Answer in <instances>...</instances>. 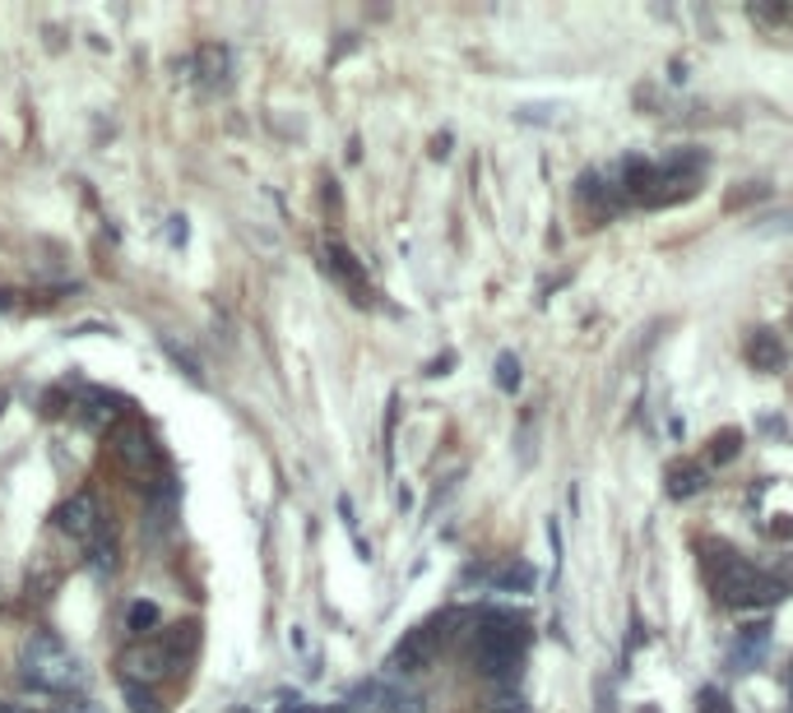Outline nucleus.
Segmentation results:
<instances>
[{"instance_id": "nucleus-19", "label": "nucleus", "mask_w": 793, "mask_h": 713, "mask_svg": "<svg viewBox=\"0 0 793 713\" xmlns=\"http://www.w3.org/2000/svg\"><path fill=\"white\" fill-rule=\"evenodd\" d=\"M33 713H51V709H33Z\"/></svg>"}, {"instance_id": "nucleus-10", "label": "nucleus", "mask_w": 793, "mask_h": 713, "mask_svg": "<svg viewBox=\"0 0 793 713\" xmlns=\"http://www.w3.org/2000/svg\"><path fill=\"white\" fill-rule=\"evenodd\" d=\"M385 713H428V700H422L418 690L390 686V696H385Z\"/></svg>"}, {"instance_id": "nucleus-7", "label": "nucleus", "mask_w": 793, "mask_h": 713, "mask_svg": "<svg viewBox=\"0 0 793 713\" xmlns=\"http://www.w3.org/2000/svg\"><path fill=\"white\" fill-rule=\"evenodd\" d=\"M747 356H751V362H757L761 371H780V366H784V348H780V339H775L770 329H757V334H751Z\"/></svg>"}, {"instance_id": "nucleus-5", "label": "nucleus", "mask_w": 793, "mask_h": 713, "mask_svg": "<svg viewBox=\"0 0 793 713\" xmlns=\"http://www.w3.org/2000/svg\"><path fill=\"white\" fill-rule=\"evenodd\" d=\"M56 528H61L70 542L89 547L93 538H98V528H103L98 496H93V491H74V496H70L61 510H56Z\"/></svg>"}, {"instance_id": "nucleus-13", "label": "nucleus", "mask_w": 793, "mask_h": 713, "mask_svg": "<svg viewBox=\"0 0 793 713\" xmlns=\"http://www.w3.org/2000/svg\"><path fill=\"white\" fill-rule=\"evenodd\" d=\"M738 441H743L738 431H720V435L710 441V459H714V464H728L733 454H738Z\"/></svg>"}, {"instance_id": "nucleus-16", "label": "nucleus", "mask_w": 793, "mask_h": 713, "mask_svg": "<svg viewBox=\"0 0 793 713\" xmlns=\"http://www.w3.org/2000/svg\"><path fill=\"white\" fill-rule=\"evenodd\" d=\"M488 713H529V709H525V700H520V696H497L488 704Z\"/></svg>"}, {"instance_id": "nucleus-6", "label": "nucleus", "mask_w": 793, "mask_h": 713, "mask_svg": "<svg viewBox=\"0 0 793 713\" xmlns=\"http://www.w3.org/2000/svg\"><path fill=\"white\" fill-rule=\"evenodd\" d=\"M534 584H538V574L525 561H506V565L488 570V588L492 593H534Z\"/></svg>"}, {"instance_id": "nucleus-11", "label": "nucleus", "mask_w": 793, "mask_h": 713, "mask_svg": "<svg viewBox=\"0 0 793 713\" xmlns=\"http://www.w3.org/2000/svg\"><path fill=\"white\" fill-rule=\"evenodd\" d=\"M149 626H159V607H153V603H130V611H126V630H130V635H144Z\"/></svg>"}, {"instance_id": "nucleus-18", "label": "nucleus", "mask_w": 793, "mask_h": 713, "mask_svg": "<svg viewBox=\"0 0 793 713\" xmlns=\"http://www.w3.org/2000/svg\"><path fill=\"white\" fill-rule=\"evenodd\" d=\"M789 696H793V671H789Z\"/></svg>"}, {"instance_id": "nucleus-14", "label": "nucleus", "mask_w": 793, "mask_h": 713, "mask_svg": "<svg viewBox=\"0 0 793 713\" xmlns=\"http://www.w3.org/2000/svg\"><path fill=\"white\" fill-rule=\"evenodd\" d=\"M497 381H501V389H520V362L511 352L497 356Z\"/></svg>"}, {"instance_id": "nucleus-2", "label": "nucleus", "mask_w": 793, "mask_h": 713, "mask_svg": "<svg viewBox=\"0 0 793 713\" xmlns=\"http://www.w3.org/2000/svg\"><path fill=\"white\" fill-rule=\"evenodd\" d=\"M780 584L761 574L757 565L738 561L733 551H720V565H714V598L724 607H766V603H780Z\"/></svg>"}, {"instance_id": "nucleus-20", "label": "nucleus", "mask_w": 793, "mask_h": 713, "mask_svg": "<svg viewBox=\"0 0 793 713\" xmlns=\"http://www.w3.org/2000/svg\"><path fill=\"white\" fill-rule=\"evenodd\" d=\"M789 713H793V709H789Z\"/></svg>"}, {"instance_id": "nucleus-15", "label": "nucleus", "mask_w": 793, "mask_h": 713, "mask_svg": "<svg viewBox=\"0 0 793 713\" xmlns=\"http://www.w3.org/2000/svg\"><path fill=\"white\" fill-rule=\"evenodd\" d=\"M51 713H103L93 700H84V696H56V709Z\"/></svg>"}, {"instance_id": "nucleus-8", "label": "nucleus", "mask_w": 793, "mask_h": 713, "mask_svg": "<svg viewBox=\"0 0 793 713\" xmlns=\"http://www.w3.org/2000/svg\"><path fill=\"white\" fill-rule=\"evenodd\" d=\"M385 696H390V686L362 681V686H353V696L343 700V713H385Z\"/></svg>"}, {"instance_id": "nucleus-4", "label": "nucleus", "mask_w": 793, "mask_h": 713, "mask_svg": "<svg viewBox=\"0 0 793 713\" xmlns=\"http://www.w3.org/2000/svg\"><path fill=\"white\" fill-rule=\"evenodd\" d=\"M436 648H441V621H428V626H418L409 630L395 648H390V658H385V671L390 677H413V671H422L432 658H436Z\"/></svg>"}, {"instance_id": "nucleus-1", "label": "nucleus", "mask_w": 793, "mask_h": 713, "mask_svg": "<svg viewBox=\"0 0 793 713\" xmlns=\"http://www.w3.org/2000/svg\"><path fill=\"white\" fill-rule=\"evenodd\" d=\"M19 671L24 681L47 690V696H70V690L84 686V667H80V653H70L56 635L47 630H33L19 644Z\"/></svg>"}, {"instance_id": "nucleus-12", "label": "nucleus", "mask_w": 793, "mask_h": 713, "mask_svg": "<svg viewBox=\"0 0 793 713\" xmlns=\"http://www.w3.org/2000/svg\"><path fill=\"white\" fill-rule=\"evenodd\" d=\"M126 700H130V713H163L159 696L149 686H126Z\"/></svg>"}, {"instance_id": "nucleus-17", "label": "nucleus", "mask_w": 793, "mask_h": 713, "mask_svg": "<svg viewBox=\"0 0 793 713\" xmlns=\"http://www.w3.org/2000/svg\"><path fill=\"white\" fill-rule=\"evenodd\" d=\"M701 713H733V709H728V700H724V696H714V690H705V696H701Z\"/></svg>"}, {"instance_id": "nucleus-9", "label": "nucleus", "mask_w": 793, "mask_h": 713, "mask_svg": "<svg viewBox=\"0 0 793 713\" xmlns=\"http://www.w3.org/2000/svg\"><path fill=\"white\" fill-rule=\"evenodd\" d=\"M705 487V472L696 468V464H683V468H668V496H678V501H687V496H696V491Z\"/></svg>"}, {"instance_id": "nucleus-3", "label": "nucleus", "mask_w": 793, "mask_h": 713, "mask_svg": "<svg viewBox=\"0 0 793 713\" xmlns=\"http://www.w3.org/2000/svg\"><path fill=\"white\" fill-rule=\"evenodd\" d=\"M116 667H121V681L126 686H159L172 667H177V653H172L167 644H130L121 658H116Z\"/></svg>"}]
</instances>
